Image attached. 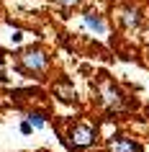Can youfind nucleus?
Masks as SVG:
<instances>
[{"instance_id": "nucleus-1", "label": "nucleus", "mask_w": 149, "mask_h": 152, "mask_svg": "<svg viewBox=\"0 0 149 152\" xmlns=\"http://www.w3.org/2000/svg\"><path fill=\"white\" fill-rule=\"evenodd\" d=\"M16 64H18V70L23 72V75H28V77H41L52 67V57H49V52L44 47L36 44V47L21 49L18 57H16Z\"/></svg>"}, {"instance_id": "nucleus-2", "label": "nucleus", "mask_w": 149, "mask_h": 152, "mask_svg": "<svg viewBox=\"0 0 149 152\" xmlns=\"http://www.w3.org/2000/svg\"><path fill=\"white\" fill-rule=\"evenodd\" d=\"M95 90H98V98H100V106H103L105 113L116 116V113H124L126 108H129V98L121 93V88L110 80L108 75H100V77H98Z\"/></svg>"}, {"instance_id": "nucleus-3", "label": "nucleus", "mask_w": 149, "mask_h": 152, "mask_svg": "<svg viewBox=\"0 0 149 152\" xmlns=\"http://www.w3.org/2000/svg\"><path fill=\"white\" fill-rule=\"evenodd\" d=\"M95 142H98V126L87 124V121H75V124H70L67 134H64V144L72 152L90 150V147H95Z\"/></svg>"}, {"instance_id": "nucleus-4", "label": "nucleus", "mask_w": 149, "mask_h": 152, "mask_svg": "<svg viewBox=\"0 0 149 152\" xmlns=\"http://www.w3.org/2000/svg\"><path fill=\"white\" fill-rule=\"evenodd\" d=\"M52 96H54L57 101L67 103V106H77L80 103V96H77V90H75V83H72L70 77H57L54 85H52Z\"/></svg>"}, {"instance_id": "nucleus-5", "label": "nucleus", "mask_w": 149, "mask_h": 152, "mask_svg": "<svg viewBox=\"0 0 149 152\" xmlns=\"http://www.w3.org/2000/svg\"><path fill=\"white\" fill-rule=\"evenodd\" d=\"M105 150L108 152H144L141 142H136L134 137H126V134H110L105 139Z\"/></svg>"}, {"instance_id": "nucleus-6", "label": "nucleus", "mask_w": 149, "mask_h": 152, "mask_svg": "<svg viewBox=\"0 0 149 152\" xmlns=\"http://www.w3.org/2000/svg\"><path fill=\"white\" fill-rule=\"evenodd\" d=\"M118 21H121V26H126V28L136 31V28L141 26V21H144V16H141V8H139V5H124V8H121V16H118Z\"/></svg>"}, {"instance_id": "nucleus-7", "label": "nucleus", "mask_w": 149, "mask_h": 152, "mask_svg": "<svg viewBox=\"0 0 149 152\" xmlns=\"http://www.w3.org/2000/svg\"><path fill=\"white\" fill-rule=\"evenodd\" d=\"M82 21H85V26L90 31H95V34H105L108 31V23H105V18H103L98 10H87L85 16H82Z\"/></svg>"}, {"instance_id": "nucleus-8", "label": "nucleus", "mask_w": 149, "mask_h": 152, "mask_svg": "<svg viewBox=\"0 0 149 152\" xmlns=\"http://www.w3.org/2000/svg\"><path fill=\"white\" fill-rule=\"evenodd\" d=\"M26 121H28L33 129H44L47 126V113L44 111H28L26 113Z\"/></svg>"}, {"instance_id": "nucleus-9", "label": "nucleus", "mask_w": 149, "mask_h": 152, "mask_svg": "<svg viewBox=\"0 0 149 152\" xmlns=\"http://www.w3.org/2000/svg\"><path fill=\"white\" fill-rule=\"evenodd\" d=\"M54 3L59 5V8H67V10H70V8H77L82 0H54Z\"/></svg>"}, {"instance_id": "nucleus-10", "label": "nucleus", "mask_w": 149, "mask_h": 152, "mask_svg": "<svg viewBox=\"0 0 149 152\" xmlns=\"http://www.w3.org/2000/svg\"><path fill=\"white\" fill-rule=\"evenodd\" d=\"M18 129H21V134H26V137H28V134H31V132H33V126H31V124H28V121H21V126H18Z\"/></svg>"}, {"instance_id": "nucleus-11", "label": "nucleus", "mask_w": 149, "mask_h": 152, "mask_svg": "<svg viewBox=\"0 0 149 152\" xmlns=\"http://www.w3.org/2000/svg\"><path fill=\"white\" fill-rule=\"evenodd\" d=\"M0 83H8V75H5L3 70H0Z\"/></svg>"}]
</instances>
